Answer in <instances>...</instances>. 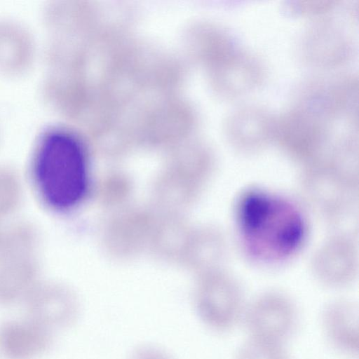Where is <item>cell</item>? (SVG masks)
Instances as JSON below:
<instances>
[{
	"instance_id": "cell-1",
	"label": "cell",
	"mask_w": 359,
	"mask_h": 359,
	"mask_svg": "<svg viewBox=\"0 0 359 359\" xmlns=\"http://www.w3.org/2000/svg\"><path fill=\"white\" fill-rule=\"evenodd\" d=\"M32 170L41 198L53 209H72L86 194V152L80 140L69 131L52 128L44 133L35 149Z\"/></svg>"
},
{
	"instance_id": "cell-2",
	"label": "cell",
	"mask_w": 359,
	"mask_h": 359,
	"mask_svg": "<svg viewBox=\"0 0 359 359\" xmlns=\"http://www.w3.org/2000/svg\"><path fill=\"white\" fill-rule=\"evenodd\" d=\"M245 244L256 257L276 260L292 254L301 244L304 224L290 203L261 191L248 193L238 211Z\"/></svg>"
},
{
	"instance_id": "cell-3",
	"label": "cell",
	"mask_w": 359,
	"mask_h": 359,
	"mask_svg": "<svg viewBox=\"0 0 359 359\" xmlns=\"http://www.w3.org/2000/svg\"><path fill=\"white\" fill-rule=\"evenodd\" d=\"M334 124L315 110L292 102L275 116L273 141L292 157L311 161L334 137Z\"/></svg>"
},
{
	"instance_id": "cell-4",
	"label": "cell",
	"mask_w": 359,
	"mask_h": 359,
	"mask_svg": "<svg viewBox=\"0 0 359 359\" xmlns=\"http://www.w3.org/2000/svg\"><path fill=\"white\" fill-rule=\"evenodd\" d=\"M358 79L353 74L308 77L296 87L292 102L304 104L333 123L358 127Z\"/></svg>"
},
{
	"instance_id": "cell-5",
	"label": "cell",
	"mask_w": 359,
	"mask_h": 359,
	"mask_svg": "<svg viewBox=\"0 0 359 359\" xmlns=\"http://www.w3.org/2000/svg\"><path fill=\"white\" fill-rule=\"evenodd\" d=\"M245 306L239 285L229 276H207L197 287L196 313L212 330L226 332L241 323Z\"/></svg>"
},
{
	"instance_id": "cell-6",
	"label": "cell",
	"mask_w": 359,
	"mask_h": 359,
	"mask_svg": "<svg viewBox=\"0 0 359 359\" xmlns=\"http://www.w3.org/2000/svg\"><path fill=\"white\" fill-rule=\"evenodd\" d=\"M301 60L307 65L329 70L346 65L353 56V42L339 23L318 18L302 34L297 46Z\"/></svg>"
},
{
	"instance_id": "cell-7",
	"label": "cell",
	"mask_w": 359,
	"mask_h": 359,
	"mask_svg": "<svg viewBox=\"0 0 359 359\" xmlns=\"http://www.w3.org/2000/svg\"><path fill=\"white\" fill-rule=\"evenodd\" d=\"M297 322V310L291 299L280 293L269 292L246 304L241 324L248 337L285 344Z\"/></svg>"
},
{
	"instance_id": "cell-8",
	"label": "cell",
	"mask_w": 359,
	"mask_h": 359,
	"mask_svg": "<svg viewBox=\"0 0 359 359\" xmlns=\"http://www.w3.org/2000/svg\"><path fill=\"white\" fill-rule=\"evenodd\" d=\"M23 304L27 317L54 333L72 325L79 313L75 294L55 283H39Z\"/></svg>"
},
{
	"instance_id": "cell-9",
	"label": "cell",
	"mask_w": 359,
	"mask_h": 359,
	"mask_svg": "<svg viewBox=\"0 0 359 359\" xmlns=\"http://www.w3.org/2000/svg\"><path fill=\"white\" fill-rule=\"evenodd\" d=\"M274 118L275 115L262 106H239L225 118L224 129L227 141L241 151H257L273 141Z\"/></svg>"
},
{
	"instance_id": "cell-10",
	"label": "cell",
	"mask_w": 359,
	"mask_h": 359,
	"mask_svg": "<svg viewBox=\"0 0 359 359\" xmlns=\"http://www.w3.org/2000/svg\"><path fill=\"white\" fill-rule=\"evenodd\" d=\"M266 76L263 62L254 53L241 47L214 67L216 89L227 100L246 96L256 90L263 84Z\"/></svg>"
},
{
	"instance_id": "cell-11",
	"label": "cell",
	"mask_w": 359,
	"mask_h": 359,
	"mask_svg": "<svg viewBox=\"0 0 359 359\" xmlns=\"http://www.w3.org/2000/svg\"><path fill=\"white\" fill-rule=\"evenodd\" d=\"M53 342L54 332L27 316L0 323V355L4 359H39Z\"/></svg>"
},
{
	"instance_id": "cell-12",
	"label": "cell",
	"mask_w": 359,
	"mask_h": 359,
	"mask_svg": "<svg viewBox=\"0 0 359 359\" xmlns=\"http://www.w3.org/2000/svg\"><path fill=\"white\" fill-rule=\"evenodd\" d=\"M320 326L326 341L340 353L358 354L359 311L353 302L337 299L325 305L320 314Z\"/></svg>"
},
{
	"instance_id": "cell-13",
	"label": "cell",
	"mask_w": 359,
	"mask_h": 359,
	"mask_svg": "<svg viewBox=\"0 0 359 359\" xmlns=\"http://www.w3.org/2000/svg\"><path fill=\"white\" fill-rule=\"evenodd\" d=\"M285 343L248 337L233 359H290Z\"/></svg>"
},
{
	"instance_id": "cell-14",
	"label": "cell",
	"mask_w": 359,
	"mask_h": 359,
	"mask_svg": "<svg viewBox=\"0 0 359 359\" xmlns=\"http://www.w3.org/2000/svg\"><path fill=\"white\" fill-rule=\"evenodd\" d=\"M340 1L336 0H295L286 2L284 11L296 17L320 18L337 7Z\"/></svg>"
},
{
	"instance_id": "cell-15",
	"label": "cell",
	"mask_w": 359,
	"mask_h": 359,
	"mask_svg": "<svg viewBox=\"0 0 359 359\" xmlns=\"http://www.w3.org/2000/svg\"><path fill=\"white\" fill-rule=\"evenodd\" d=\"M20 194V182L16 175L0 168V217L6 215L15 208Z\"/></svg>"
},
{
	"instance_id": "cell-16",
	"label": "cell",
	"mask_w": 359,
	"mask_h": 359,
	"mask_svg": "<svg viewBox=\"0 0 359 359\" xmlns=\"http://www.w3.org/2000/svg\"><path fill=\"white\" fill-rule=\"evenodd\" d=\"M131 359H172L165 351L154 346H145L136 350L132 354Z\"/></svg>"
}]
</instances>
